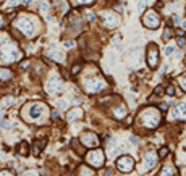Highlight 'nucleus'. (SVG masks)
Here are the masks:
<instances>
[{
	"instance_id": "1",
	"label": "nucleus",
	"mask_w": 186,
	"mask_h": 176,
	"mask_svg": "<svg viewBox=\"0 0 186 176\" xmlns=\"http://www.w3.org/2000/svg\"><path fill=\"white\" fill-rule=\"evenodd\" d=\"M138 123L144 126V128H156L160 123V113H159V110L152 108V107L142 108L141 113L138 115Z\"/></svg>"
},
{
	"instance_id": "2",
	"label": "nucleus",
	"mask_w": 186,
	"mask_h": 176,
	"mask_svg": "<svg viewBox=\"0 0 186 176\" xmlns=\"http://www.w3.org/2000/svg\"><path fill=\"white\" fill-rule=\"evenodd\" d=\"M15 28L20 31L23 36H26V37L34 36V21L31 20L29 16H20V18H16Z\"/></svg>"
},
{
	"instance_id": "3",
	"label": "nucleus",
	"mask_w": 186,
	"mask_h": 176,
	"mask_svg": "<svg viewBox=\"0 0 186 176\" xmlns=\"http://www.w3.org/2000/svg\"><path fill=\"white\" fill-rule=\"evenodd\" d=\"M44 111H45L44 103H36V102H32V103H28V105H26L24 116H26L28 121H37L39 118H42Z\"/></svg>"
},
{
	"instance_id": "4",
	"label": "nucleus",
	"mask_w": 186,
	"mask_h": 176,
	"mask_svg": "<svg viewBox=\"0 0 186 176\" xmlns=\"http://www.w3.org/2000/svg\"><path fill=\"white\" fill-rule=\"evenodd\" d=\"M142 23L149 29H157L159 24H160V18H159V15L154 10H149V11H146V15L142 18Z\"/></svg>"
},
{
	"instance_id": "5",
	"label": "nucleus",
	"mask_w": 186,
	"mask_h": 176,
	"mask_svg": "<svg viewBox=\"0 0 186 176\" xmlns=\"http://www.w3.org/2000/svg\"><path fill=\"white\" fill-rule=\"evenodd\" d=\"M104 160H105V158H104V152L99 150V149L89 152V154L86 155V161L91 163L92 166H96V168H99V166L104 165Z\"/></svg>"
},
{
	"instance_id": "6",
	"label": "nucleus",
	"mask_w": 186,
	"mask_h": 176,
	"mask_svg": "<svg viewBox=\"0 0 186 176\" xmlns=\"http://www.w3.org/2000/svg\"><path fill=\"white\" fill-rule=\"evenodd\" d=\"M84 87L89 94H97V92H101L105 87V82H104L102 78H92V79H89L84 84Z\"/></svg>"
},
{
	"instance_id": "7",
	"label": "nucleus",
	"mask_w": 186,
	"mask_h": 176,
	"mask_svg": "<svg viewBox=\"0 0 186 176\" xmlns=\"http://www.w3.org/2000/svg\"><path fill=\"white\" fill-rule=\"evenodd\" d=\"M45 91L49 92V94H52V96L60 94V92L63 91V82H62V79H58V78H52V79H49L47 82H45Z\"/></svg>"
},
{
	"instance_id": "8",
	"label": "nucleus",
	"mask_w": 186,
	"mask_h": 176,
	"mask_svg": "<svg viewBox=\"0 0 186 176\" xmlns=\"http://www.w3.org/2000/svg\"><path fill=\"white\" fill-rule=\"evenodd\" d=\"M116 168L123 173H128L134 168V160L131 158L130 155H121L118 160H116Z\"/></svg>"
},
{
	"instance_id": "9",
	"label": "nucleus",
	"mask_w": 186,
	"mask_h": 176,
	"mask_svg": "<svg viewBox=\"0 0 186 176\" xmlns=\"http://www.w3.org/2000/svg\"><path fill=\"white\" fill-rule=\"evenodd\" d=\"M147 63L151 68H157L159 65V50L156 44H149L147 47Z\"/></svg>"
},
{
	"instance_id": "10",
	"label": "nucleus",
	"mask_w": 186,
	"mask_h": 176,
	"mask_svg": "<svg viewBox=\"0 0 186 176\" xmlns=\"http://www.w3.org/2000/svg\"><path fill=\"white\" fill-rule=\"evenodd\" d=\"M81 142H83V146L84 147H97L99 139H97V136L94 134V132L87 131V132H84V134L81 136Z\"/></svg>"
},
{
	"instance_id": "11",
	"label": "nucleus",
	"mask_w": 186,
	"mask_h": 176,
	"mask_svg": "<svg viewBox=\"0 0 186 176\" xmlns=\"http://www.w3.org/2000/svg\"><path fill=\"white\" fill-rule=\"evenodd\" d=\"M156 163H157V155L154 154V152H147L146 157H144V165H142L141 171L142 173H146V171L152 170V168L156 166Z\"/></svg>"
},
{
	"instance_id": "12",
	"label": "nucleus",
	"mask_w": 186,
	"mask_h": 176,
	"mask_svg": "<svg viewBox=\"0 0 186 176\" xmlns=\"http://www.w3.org/2000/svg\"><path fill=\"white\" fill-rule=\"evenodd\" d=\"M171 116L181 121L186 120V103H176L173 111H171Z\"/></svg>"
},
{
	"instance_id": "13",
	"label": "nucleus",
	"mask_w": 186,
	"mask_h": 176,
	"mask_svg": "<svg viewBox=\"0 0 186 176\" xmlns=\"http://www.w3.org/2000/svg\"><path fill=\"white\" fill-rule=\"evenodd\" d=\"M101 18L104 20V26L105 28H113V26L118 24V18H116L113 13H101Z\"/></svg>"
},
{
	"instance_id": "14",
	"label": "nucleus",
	"mask_w": 186,
	"mask_h": 176,
	"mask_svg": "<svg viewBox=\"0 0 186 176\" xmlns=\"http://www.w3.org/2000/svg\"><path fill=\"white\" fill-rule=\"evenodd\" d=\"M45 144H47V139H37V141H34V144H32L34 155H39L40 152H42V149L45 147Z\"/></svg>"
},
{
	"instance_id": "15",
	"label": "nucleus",
	"mask_w": 186,
	"mask_h": 176,
	"mask_svg": "<svg viewBox=\"0 0 186 176\" xmlns=\"http://www.w3.org/2000/svg\"><path fill=\"white\" fill-rule=\"evenodd\" d=\"M113 113H115L116 120L125 118V115H126V107H125V105H118L116 108H113Z\"/></svg>"
},
{
	"instance_id": "16",
	"label": "nucleus",
	"mask_w": 186,
	"mask_h": 176,
	"mask_svg": "<svg viewBox=\"0 0 186 176\" xmlns=\"http://www.w3.org/2000/svg\"><path fill=\"white\" fill-rule=\"evenodd\" d=\"M83 116V110H81L79 107H76L75 110H71L70 113H68V120L73 121V120H78V118H81Z\"/></svg>"
},
{
	"instance_id": "17",
	"label": "nucleus",
	"mask_w": 186,
	"mask_h": 176,
	"mask_svg": "<svg viewBox=\"0 0 186 176\" xmlns=\"http://www.w3.org/2000/svg\"><path fill=\"white\" fill-rule=\"evenodd\" d=\"M18 154H23V157H26L28 154H29V147H28V144H26L24 141L18 146Z\"/></svg>"
},
{
	"instance_id": "18",
	"label": "nucleus",
	"mask_w": 186,
	"mask_h": 176,
	"mask_svg": "<svg viewBox=\"0 0 186 176\" xmlns=\"http://www.w3.org/2000/svg\"><path fill=\"white\" fill-rule=\"evenodd\" d=\"M175 175V170H173V166H163L160 171V176H173Z\"/></svg>"
},
{
	"instance_id": "19",
	"label": "nucleus",
	"mask_w": 186,
	"mask_h": 176,
	"mask_svg": "<svg viewBox=\"0 0 186 176\" xmlns=\"http://www.w3.org/2000/svg\"><path fill=\"white\" fill-rule=\"evenodd\" d=\"M79 173H81V176H94V171L89 170L87 166H81V168H79Z\"/></svg>"
},
{
	"instance_id": "20",
	"label": "nucleus",
	"mask_w": 186,
	"mask_h": 176,
	"mask_svg": "<svg viewBox=\"0 0 186 176\" xmlns=\"http://www.w3.org/2000/svg\"><path fill=\"white\" fill-rule=\"evenodd\" d=\"M49 57H52V58H54V60H57V61H62L63 60V55H62L60 52H50V53H49Z\"/></svg>"
},
{
	"instance_id": "21",
	"label": "nucleus",
	"mask_w": 186,
	"mask_h": 176,
	"mask_svg": "<svg viewBox=\"0 0 186 176\" xmlns=\"http://www.w3.org/2000/svg\"><path fill=\"white\" fill-rule=\"evenodd\" d=\"M79 71H81V65H78V63H76V65L71 66V73H73V74H78Z\"/></svg>"
},
{
	"instance_id": "22",
	"label": "nucleus",
	"mask_w": 186,
	"mask_h": 176,
	"mask_svg": "<svg viewBox=\"0 0 186 176\" xmlns=\"http://www.w3.org/2000/svg\"><path fill=\"white\" fill-rule=\"evenodd\" d=\"M168 155V149L167 147H162L160 150H159V157H167Z\"/></svg>"
},
{
	"instance_id": "23",
	"label": "nucleus",
	"mask_w": 186,
	"mask_h": 176,
	"mask_svg": "<svg viewBox=\"0 0 186 176\" xmlns=\"http://www.w3.org/2000/svg\"><path fill=\"white\" fill-rule=\"evenodd\" d=\"M162 37H163V40H168L171 37V29H165V32H163Z\"/></svg>"
},
{
	"instance_id": "24",
	"label": "nucleus",
	"mask_w": 186,
	"mask_h": 176,
	"mask_svg": "<svg viewBox=\"0 0 186 176\" xmlns=\"http://www.w3.org/2000/svg\"><path fill=\"white\" fill-rule=\"evenodd\" d=\"M167 94H168V96H173V94H176V89L173 86H168V87H167Z\"/></svg>"
},
{
	"instance_id": "25",
	"label": "nucleus",
	"mask_w": 186,
	"mask_h": 176,
	"mask_svg": "<svg viewBox=\"0 0 186 176\" xmlns=\"http://www.w3.org/2000/svg\"><path fill=\"white\" fill-rule=\"evenodd\" d=\"M57 105H58V108H60V110H65V108H66V102H65V100H58V103H57Z\"/></svg>"
},
{
	"instance_id": "26",
	"label": "nucleus",
	"mask_w": 186,
	"mask_h": 176,
	"mask_svg": "<svg viewBox=\"0 0 186 176\" xmlns=\"http://www.w3.org/2000/svg\"><path fill=\"white\" fill-rule=\"evenodd\" d=\"M146 3H147V0H139V2H138V8H139V10H142V8L146 7Z\"/></svg>"
},
{
	"instance_id": "27",
	"label": "nucleus",
	"mask_w": 186,
	"mask_h": 176,
	"mask_svg": "<svg viewBox=\"0 0 186 176\" xmlns=\"http://www.w3.org/2000/svg\"><path fill=\"white\" fill-rule=\"evenodd\" d=\"M180 84L183 86V89H186V74H183L180 78Z\"/></svg>"
},
{
	"instance_id": "28",
	"label": "nucleus",
	"mask_w": 186,
	"mask_h": 176,
	"mask_svg": "<svg viewBox=\"0 0 186 176\" xmlns=\"http://www.w3.org/2000/svg\"><path fill=\"white\" fill-rule=\"evenodd\" d=\"M40 10L47 11V10H49V3H47V2H42V3H40Z\"/></svg>"
},
{
	"instance_id": "29",
	"label": "nucleus",
	"mask_w": 186,
	"mask_h": 176,
	"mask_svg": "<svg viewBox=\"0 0 186 176\" xmlns=\"http://www.w3.org/2000/svg\"><path fill=\"white\" fill-rule=\"evenodd\" d=\"M92 2H94V0H76L75 3L76 5H81V3H92Z\"/></svg>"
},
{
	"instance_id": "30",
	"label": "nucleus",
	"mask_w": 186,
	"mask_h": 176,
	"mask_svg": "<svg viewBox=\"0 0 186 176\" xmlns=\"http://www.w3.org/2000/svg\"><path fill=\"white\" fill-rule=\"evenodd\" d=\"M162 94H163V87H162V86L156 87V96H162Z\"/></svg>"
},
{
	"instance_id": "31",
	"label": "nucleus",
	"mask_w": 186,
	"mask_h": 176,
	"mask_svg": "<svg viewBox=\"0 0 186 176\" xmlns=\"http://www.w3.org/2000/svg\"><path fill=\"white\" fill-rule=\"evenodd\" d=\"M0 176H13V173L8 170H3V171H0Z\"/></svg>"
},
{
	"instance_id": "32",
	"label": "nucleus",
	"mask_w": 186,
	"mask_h": 176,
	"mask_svg": "<svg viewBox=\"0 0 186 176\" xmlns=\"http://www.w3.org/2000/svg\"><path fill=\"white\" fill-rule=\"evenodd\" d=\"M3 102H5V107H10L11 103H13V99H11V97H7Z\"/></svg>"
},
{
	"instance_id": "33",
	"label": "nucleus",
	"mask_w": 186,
	"mask_h": 176,
	"mask_svg": "<svg viewBox=\"0 0 186 176\" xmlns=\"http://www.w3.org/2000/svg\"><path fill=\"white\" fill-rule=\"evenodd\" d=\"M171 52H173V47H171V45H168V47L165 49V53H167V55H170Z\"/></svg>"
},
{
	"instance_id": "34",
	"label": "nucleus",
	"mask_w": 186,
	"mask_h": 176,
	"mask_svg": "<svg viewBox=\"0 0 186 176\" xmlns=\"http://www.w3.org/2000/svg\"><path fill=\"white\" fill-rule=\"evenodd\" d=\"M102 176H113V171H112V170H105V173H104Z\"/></svg>"
},
{
	"instance_id": "35",
	"label": "nucleus",
	"mask_w": 186,
	"mask_h": 176,
	"mask_svg": "<svg viewBox=\"0 0 186 176\" xmlns=\"http://www.w3.org/2000/svg\"><path fill=\"white\" fill-rule=\"evenodd\" d=\"M65 45H66V47H73V45H75V42H73V40H66Z\"/></svg>"
},
{
	"instance_id": "36",
	"label": "nucleus",
	"mask_w": 186,
	"mask_h": 176,
	"mask_svg": "<svg viewBox=\"0 0 186 176\" xmlns=\"http://www.w3.org/2000/svg\"><path fill=\"white\" fill-rule=\"evenodd\" d=\"M0 125L3 126V128H8V126H10V123H8V121H7V120H3V121H2V123H0Z\"/></svg>"
},
{
	"instance_id": "37",
	"label": "nucleus",
	"mask_w": 186,
	"mask_h": 176,
	"mask_svg": "<svg viewBox=\"0 0 186 176\" xmlns=\"http://www.w3.org/2000/svg\"><path fill=\"white\" fill-rule=\"evenodd\" d=\"M52 118H54V120H57V118H58V111H52Z\"/></svg>"
},
{
	"instance_id": "38",
	"label": "nucleus",
	"mask_w": 186,
	"mask_h": 176,
	"mask_svg": "<svg viewBox=\"0 0 186 176\" xmlns=\"http://www.w3.org/2000/svg\"><path fill=\"white\" fill-rule=\"evenodd\" d=\"M167 107H168L167 103H162V105L159 107V110H162V111H163V110H167Z\"/></svg>"
},
{
	"instance_id": "39",
	"label": "nucleus",
	"mask_w": 186,
	"mask_h": 176,
	"mask_svg": "<svg viewBox=\"0 0 186 176\" xmlns=\"http://www.w3.org/2000/svg\"><path fill=\"white\" fill-rule=\"evenodd\" d=\"M178 44H180V45H185V39H183V37H180V39H178Z\"/></svg>"
},
{
	"instance_id": "40",
	"label": "nucleus",
	"mask_w": 186,
	"mask_h": 176,
	"mask_svg": "<svg viewBox=\"0 0 186 176\" xmlns=\"http://www.w3.org/2000/svg\"><path fill=\"white\" fill-rule=\"evenodd\" d=\"M23 176H37V175H36V173H32V171H29V173H24Z\"/></svg>"
},
{
	"instance_id": "41",
	"label": "nucleus",
	"mask_w": 186,
	"mask_h": 176,
	"mask_svg": "<svg viewBox=\"0 0 186 176\" xmlns=\"http://www.w3.org/2000/svg\"><path fill=\"white\" fill-rule=\"evenodd\" d=\"M130 141H131V142H134V144H136V142H138V137H134V136H131V137H130Z\"/></svg>"
},
{
	"instance_id": "42",
	"label": "nucleus",
	"mask_w": 186,
	"mask_h": 176,
	"mask_svg": "<svg viewBox=\"0 0 186 176\" xmlns=\"http://www.w3.org/2000/svg\"><path fill=\"white\" fill-rule=\"evenodd\" d=\"M173 21H175L176 24H178V23H180V16H175V18H173Z\"/></svg>"
},
{
	"instance_id": "43",
	"label": "nucleus",
	"mask_w": 186,
	"mask_h": 176,
	"mask_svg": "<svg viewBox=\"0 0 186 176\" xmlns=\"http://www.w3.org/2000/svg\"><path fill=\"white\" fill-rule=\"evenodd\" d=\"M181 150H186V142L183 144V147H181Z\"/></svg>"
},
{
	"instance_id": "44",
	"label": "nucleus",
	"mask_w": 186,
	"mask_h": 176,
	"mask_svg": "<svg viewBox=\"0 0 186 176\" xmlns=\"http://www.w3.org/2000/svg\"><path fill=\"white\" fill-rule=\"evenodd\" d=\"M183 28H185V29H186V21H185V23H183Z\"/></svg>"
},
{
	"instance_id": "45",
	"label": "nucleus",
	"mask_w": 186,
	"mask_h": 176,
	"mask_svg": "<svg viewBox=\"0 0 186 176\" xmlns=\"http://www.w3.org/2000/svg\"><path fill=\"white\" fill-rule=\"evenodd\" d=\"M183 176H186V170H185V171H183Z\"/></svg>"
}]
</instances>
